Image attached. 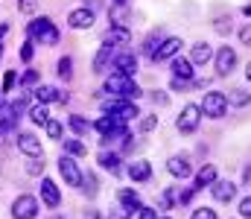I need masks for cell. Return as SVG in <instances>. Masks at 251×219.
I'll list each match as a JSON object with an SVG mask.
<instances>
[{"label": "cell", "mask_w": 251, "mask_h": 219, "mask_svg": "<svg viewBox=\"0 0 251 219\" xmlns=\"http://www.w3.org/2000/svg\"><path fill=\"white\" fill-rule=\"evenodd\" d=\"M105 91L114 94V97H120V99H126V102H134V99L140 97V88L131 82V76H123V73L108 76V79H105Z\"/></svg>", "instance_id": "cell-1"}, {"label": "cell", "mask_w": 251, "mask_h": 219, "mask_svg": "<svg viewBox=\"0 0 251 219\" xmlns=\"http://www.w3.org/2000/svg\"><path fill=\"white\" fill-rule=\"evenodd\" d=\"M26 32H29V38H38V44H47V47L59 44V29H56V24H53L50 18H38V21H32Z\"/></svg>", "instance_id": "cell-2"}, {"label": "cell", "mask_w": 251, "mask_h": 219, "mask_svg": "<svg viewBox=\"0 0 251 219\" xmlns=\"http://www.w3.org/2000/svg\"><path fill=\"white\" fill-rule=\"evenodd\" d=\"M225 108H228V99H225V94H216V91H210V94L201 99V114H207V117H225Z\"/></svg>", "instance_id": "cell-3"}, {"label": "cell", "mask_w": 251, "mask_h": 219, "mask_svg": "<svg viewBox=\"0 0 251 219\" xmlns=\"http://www.w3.org/2000/svg\"><path fill=\"white\" fill-rule=\"evenodd\" d=\"M59 172H62V178L70 187H79V184H82V170H79V164H76L70 155H62V158H59Z\"/></svg>", "instance_id": "cell-4"}, {"label": "cell", "mask_w": 251, "mask_h": 219, "mask_svg": "<svg viewBox=\"0 0 251 219\" xmlns=\"http://www.w3.org/2000/svg\"><path fill=\"white\" fill-rule=\"evenodd\" d=\"M38 214V202L35 196H18L15 205H12V217L15 219H35Z\"/></svg>", "instance_id": "cell-5"}, {"label": "cell", "mask_w": 251, "mask_h": 219, "mask_svg": "<svg viewBox=\"0 0 251 219\" xmlns=\"http://www.w3.org/2000/svg\"><path fill=\"white\" fill-rule=\"evenodd\" d=\"M199 123H201V108L199 105H187L184 111H181V117H178V132H184V135H190V132H196L199 129Z\"/></svg>", "instance_id": "cell-6"}, {"label": "cell", "mask_w": 251, "mask_h": 219, "mask_svg": "<svg viewBox=\"0 0 251 219\" xmlns=\"http://www.w3.org/2000/svg\"><path fill=\"white\" fill-rule=\"evenodd\" d=\"M234 68H237V53L231 47H222L216 53V71H219V76H228Z\"/></svg>", "instance_id": "cell-7"}, {"label": "cell", "mask_w": 251, "mask_h": 219, "mask_svg": "<svg viewBox=\"0 0 251 219\" xmlns=\"http://www.w3.org/2000/svg\"><path fill=\"white\" fill-rule=\"evenodd\" d=\"M181 47H184V44H181V38H167V41H164V44H161V47L152 53V59H155V62H164V59H176Z\"/></svg>", "instance_id": "cell-8"}, {"label": "cell", "mask_w": 251, "mask_h": 219, "mask_svg": "<svg viewBox=\"0 0 251 219\" xmlns=\"http://www.w3.org/2000/svg\"><path fill=\"white\" fill-rule=\"evenodd\" d=\"M108 114H114V117L123 120V123L134 120V117H140V111H137L134 102H111V105H108Z\"/></svg>", "instance_id": "cell-9"}, {"label": "cell", "mask_w": 251, "mask_h": 219, "mask_svg": "<svg viewBox=\"0 0 251 219\" xmlns=\"http://www.w3.org/2000/svg\"><path fill=\"white\" fill-rule=\"evenodd\" d=\"M67 24L73 29H91L94 26V12L91 9H73L70 18H67Z\"/></svg>", "instance_id": "cell-10"}, {"label": "cell", "mask_w": 251, "mask_h": 219, "mask_svg": "<svg viewBox=\"0 0 251 219\" xmlns=\"http://www.w3.org/2000/svg\"><path fill=\"white\" fill-rule=\"evenodd\" d=\"M108 62H114V44L105 41L100 50H97V59H94V73H105Z\"/></svg>", "instance_id": "cell-11"}, {"label": "cell", "mask_w": 251, "mask_h": 219, "mask_svg": "<svg viewBox=\"0 0 251 219\" xmlns=\"http://www.w3.org/2000/svg\"><path fill=\"white\" fill-rule=\"evenodd\" d=\"M41 199H44V205H50V208H59V202H62V193H59L56 181H50V178H44V181H41Z\"/></svg>", "instance_id": "cell-12"}, {"label": "cell", "mask_w": 251, "mask_h": 219, "mask_svg": "<svg viewBox=\"0 0 251 219\" xmlns=\"http://www.w3.org/2000/svg\"><path fill=\"white\" fill-rule=\"evenodd\" d=\"M210 193H213L216 202H231L234 193H237V187H234L231 181H213V184H210Z\"/></svg>", "instance_id": "cell-13"}, {"label": "cell", "mask_w": 251, "mask_h": 219, "mask_svg": "<svg viewBox=\"0 0 251 219\" xmlns=\"http://www.w3.org/2000/svg\"><path fill=\"white\" fill-rule=\"evenodd\" d=\"M35 94H38V102H62V105L67 102V94L59 88H50V85H41Z\"/></svg>", "instance_id": "cell-14"}, {"label": "cell", "mask_w": 251, "mask_h": 219, "mask_svg": "<svg viewBox=\"0 0 251 219\" xmlns=\"http://www.w3.org/2000/svg\"><path fill=\"white\" fill-rule=\"evenodd\" d=\"M114 71L123 73V76H134V71H137V59H134L131 53H120V56L114 59Z\"/></svg>", "instance_id": "cell-15"}, {"label": "cell", "mask_w": 251, "mask_h": 219, "mask_svg": "<svg viewBox=\"0 0 251 219\" xmlns=\"http://www.w3.org/2000/svg\"><path fill=\"white\" fill-rule=\"evenodd\" d=\"M117 196H120V205H123V211H126V214H137V211H140V196H137L134 190L123 187V190H120Z\"/></svg>", "instance_id": "cell-16"}, {"label": "cell", "mask_w": 251, "mask_h": 219, "mask_svg": "<svg viewBox=\"0 0 251 219\" xmlns=\"http://www.w3.org/2000/svg\"><path fill=\"white\" fill-rule=\"evenodd\" d=\"M18 149L26 152V155H32V158H41V144H38L35 135H21L18 138Z\"/></svg>", "instance_id": "cell-17"}, {"label": "cell", "mask_w": 251, "mask_h": 219, "mask_svg": "<svg viewBox=\"0 0 251 219\" xmlns=\"http://www.w3.org/2000/svg\"><path fill=\"white\" fill-rule=\"evenodd\" d=\"M152 175V167L146 164V161H134V164H128V178L131 181H146Z\"/></svg>", "instance_id": "cell-18"}, {"label": "cell", "mask_w": 251, "mask_h": 219, "mask_svg": "<svg viewBox=\"0 0 251 219\" xmlns=\"http://www.w3.org/2000/svg\"><path fill=\"white\" fill-rule=\"evenodd\" d=\"M190 76H193V62L187 59H173V79H181V82H187Z\"/></svg>", "instance_id": "cell-19"}, {"label": "cell", "mask_w": 251, "mask_h": 219, "mask_svg": "<svg viewBox=\"0 0 251 219\" xmlns=\"http://www.w3.org/2000/svg\"><path fill=\"white\" fill-rule=\"evenodd\" d=\"M213 181H216V167H213V164H207V167H201V170H199V175H196V190L210 187Z\"/></svg>", "instance_id": "cell-20"}, {"label": "cell", "mask_w": 251, "mask_h": 219, "mask_svg": "<svg viewBox=\"0 0 251 219\" xmlns=\"http://www.w3.org/2000/svg\"><path fill=\"white\" fill-rule=\"evenodd\" d=\"M167 170L176 175V178H187L190 172V164H187V158H170V164H167Z\"/></svg>", "instance_id": "cell-21"}, {"label": "cell", "mask_w": 251, "mask_h": 219, "mask_svg": "<svg viewBox=\"0 0 251 219\" xmlns=\"http://www.w3.org/2000/svg\"><path fill=\"white\" fill-rule=\"evenodd\" d=\"M210 56H213V50H210V44H204V41H199V44L193 47V53H190L193 65H204V62H210Z\"/></svg>", "instance_id": "cell-22"}, {"label": "cell", "mask_w": 251, "mask_h": 219, "mask_svg": "<svg viewBox=\"0 0 251 219\" xmlns=\"http://www.w3.org/2000/svg\"><path fill=\"white\" fill-rule=\"evenodd\" d=\"M29 120H32L35 126H44V123L50 120V114H47V105H44V102L32 105V108H29Z\"/></svg>", "instance_id": "cell-23"}, {"label": "cell", "mask_w": 251, "mask_h": 219, "mask_svg": "<svg viewBox=\"0 0 251 219\" xmlns=\"http://www.w3.org/2000/svg\"><path fill=\"white\" fill-rule=\"evenodd\" d=\"M70 129H73V132H76L79 138H85L91 126H88V120H82V117H76V114H73V117H70Z\"/></svg>", "instance_id": "cell-24"}, {"label": "cell", "mask_w": 251, "mask_h": 219, "mask_svg": "<svg viewBox=\"0 0 251 219\" xmlns=\"http://www.w3.org/2000/svg\"><path fill=\"white\" fill-rule=\"evenodd\" d=\"M100 164H102L108 172H117V170H120V161H117V155H108V152H102V155H100Z\"/></svg>", "instance_id": "cell-25"}, {"label": "cell", "mask_w": 251, "mask_h": 219, "mask_svg": "<svg viewBox=\"0 0 251 219\" xmlns=\"http://www.w3.org/2000/svg\"><path fill=\"white\" fill-rule=\"evenodd\" d=\"M44 126H47V135H50L53 141H59V138L64 135V129H62V123H59V120H47Z\"/></svg>", "instance_id": "cell-26"}, {"label": "cell", "mask_w": 251, "mask_h": 219, "mask_svg": "<svg viewBox=\"0 0 251 219\" xmlns=\"http://www.w3.org/2000/svg\"><path fill=\"white\" fill-rule=\"evenodd\" d=\"M105 41H111V44H114V41H128V32H126V26H114V29L105 35Z\"/></svg>", "instance_id": "cell-27"}, {"label": "cell", "mask_w": 251, "mask_h": 219, "mask_svg": "<svg viewBox=\"0 0 251 219\" xmlns=\"http://www.w3.org/2000/svg\"><path fill=\"white\" fill-rule=\"evenodd\" d=\"M64 149H67V155H85L88 152L82 141H64Z\"/></svg>", "instance_id": "cell-28"}, {"label": "cell", "mask_w": 251, "mask_h": 219, "mask_svg": "<svg viewBox=\"0 0 251 219\" xmlns=\"http://www.w3.org/2000/svg\"><path fill=\"white\" fill-rule=\"evenodd\" d=\"M18 82H21V79H18V73H15V71H9L6 76H3V91L9 94V91H12V88L18 85Z\"/></svg>", "instance_id": "cell-29"}, {"label": "cell", "mask_w": 251, "mask_h": 219, "mask_svg": "<svg viewBox=\"0 0 251 219\" xmlns=\"http://www.w3.org/2000/svg\"><path fill=\"white\" fill-rule=\"evenodd\" d=\"M231 102L234 105H246V102H251V94H246V91H231Z\"/></svg>", "instance_id": "cell-30"}, {"label": "cell", "mask_w": 251, "mask_h": 219, "mask_svg": "<svg viewBox=\"0 0 251 219\" xmlns=\"http://www.w3.org/2000/svg\"><path fill=\"white\" fill-rule=\"evenodd\" d=\"M70 68H73V62H70V59H67V56H64L62 62H59V76H64V79H70Z\"/></svg>", "instance_id": "cell-31"}, {"label": "cell", "mask_w": 251, "mask_h": 219, "mask_svg": "<svg viewBox=\"0 0 251 219\" xmlns=\"http://www.w3.org/2000/svg\"><path fill=\"white\" fill-rule=\"evenodd\" d=\"M32 56H35V44H32V41H26V44L21 47V59H24V62H29Z\"/></svg>", "instance_id": "cell-32"}, {"label": "cell", "mask_w": 251, "mask_h": 219, "mask_svg": "<svg viewBox=\"0 0 251 219\" xmlns=\"http://www.w3.org/2000/svg\"><path fill=\"white\" fill-rule=\"evenodd\" d=\"M193 219H216V214H213L210 208H196V211H193Z\"/></svg>", "instance_id": "cell-33"}, {"label": "cell", "mask_w": 251, "mask_h": 219, "mask_svg": "<svg viewBox=\"0 0 251 219\" xmlns=\"http://www.w3.org/2000/svg\"><path fill=\"white\" fill-rule=\"evenodd\" d=\"M82 184H88V187H85V193H88V196H97V181H94V175H85V178H82Z\"/></svg>", "instance_id": "cell-34"}, {"label": "cell", "mask_w": 251, "mask_h": 219, "mask_svg": "<svg viewBox=\"0 0 251 219\" xmlns=\"http://www.w3.org/2000/svg\"><path fill=\"white\" fill-rule=\"evenodd\" d=\"M240 217H243V219H251V196L240 202Z\"/></svg>", "instance_id": "cell-35"}, {"label": "cell", "mask_w": 251, "mask_h": 219, "mask_svg": "<svg viewBox=\"0 0 251 219\" xmlns=\"http://www.w3.org/2000/svg\"><path fill=\"white\" fill-rule=\"evenodd\" d=\"M26 172H29V175H41V172H44V164H41V158H38V161H32V164L26 167Z\"/></svg>", "instance_id": "cell-36"}, {"label": "cell", "mask_w": 251, "mask_h": 219, "mask_svg": "<svg viewBox=\"0 0 251 219\" xmlns=\"http://www.w3.org/2000/svg\"><path fill=\"white\" fill-rule=\"evenodd\" d=\"M21 82H24V85H35V82H38V71H26L21 76Z\"/></svg>", "instance_id": "cell-37"}, {"label": "cell", "mask_w": 251, "mask_h": 219, "mask_svg": "<svg viewBox=\"0 0 251 219\" xmlns=\"http://www.w3.org/2000/svg\"><path fill=\"white\" fill-rule=\"evenodd\" d=\"M155 126H158V117H146V120L140 123V129H143V132H152Z\"/></svg>", "instance_id": "cell-38"}, {"label": "cell", "mask_w": 251, "mask_h": 219, "mask_svg": "<svg viewBox=\"0 0 251 219\" xmlns=\"http://www.w3.org/2000/svg\"><path fill=\"white\" fill-rule=\"evenodd\" d=\"M137 214H140V219H158V211L155 208H140Z\"/></svg>", "instance_id": "cell-39"}, {"label": "cell", "mask_w": 251, "mask_h": 219, "mask_svg": "<svg viewBox=\"0 0 251 219\" xmlns=\"http://www.w3.org/2000/svg\"><path fill=\"white\" fill-rule=\"evenodd\" d=\"M240 38H243V44H249V47H251V24L240 29Z\"/></svg>", "instance_id": "cell-40"}, {"label": "cell", "mask_w": 251, "mask_h": 219, "mask_svg": "<svg viewBox=\"0 0 251 219\" xmlns=\"http://www.w3.org/2000/svg\"><path fill=\"white\" fill-rule=\"evenodd\" d=\"M6 32H9V26H6V24H0V41L6 38Z\"/></svg>", "instance_id": "cell-41"}, {"label": "cell", "mask_w": 251, "mask_h": 219, "mask_svg": "<svg viewBox=\"0 0 251 219\" xmlns=\"http://www.w3.org/2000/svg\"><path fill=\"white\" fill-rule=\"evenodd\" d=\"M246 79L251 82V62H249V68H246Z\"/></svg>", "instance_id": "cell-42"}, {"label": "cell", "mask_w": 251, "mask_h": 219, "mask_svg": "<svg viewBox=\"0 0 251 219\" xmlns=\"http://www.w3.org/2000/svg\"><path fill=\"white\" fill-rule=\"evenodd\" d=\"M246 15H251V6H246Z\"/></svg>", "instance_id": "cell-43"}, {"label": "cell", "mask_w": 251, "mask_h": 219, "mask_svg": "<svg viewBox=\"0 0 251 219\" xmlns=\"http://www.w3.org/2000/svg\"><path fill=\"white\" fill-rule=\"evenodd\" d=\"M114 3H126V0H114Z\"/></svg>", "instance_id": "cell-44"}, {"label": "cell", "mask_w": 251, "mask_h": 219, "mask_svg": "<svg viewBox=\"0 0 251 219\" xmlns=\"http://www.w3.org/2000/svg\"><path fill=\"white\" fill-rule=\"evenodd\" d=\"M164 219H167V217H164Z\"/></svg>", "instance_id": "cell-45"}]
</instances>
